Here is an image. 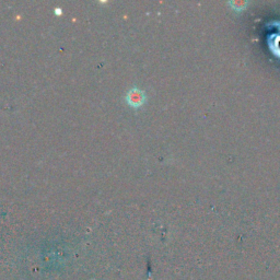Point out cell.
Returning a JSON list of instances; mask_svg holds the SVG:
<instances>
[{"label":"cell","mask_w":280,"mask_h":280,"mask_svg":"<svg viewBox=\"0 0 280 280\" xmlns=\"http://www.w3.org/2000/svg\"><path fill=\"white\" fill-rule=\"evenodd\" d=\"M127 102L132 107H140L146 102V94L143 91L137 88H133L128 91L127 93Z\"/></svg>","instance_id":"1"}]
</instances>
